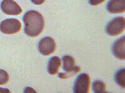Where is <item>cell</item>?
Masks as SVG:
<instances>
[{
    "mask_svg": "<svg viewBox=\"0 0 125 93\" xmlns=\"http://www.w3.org/2000/svg\"><path fill=\"white\" fill-rule=\"evenodd\" d=\"M24 33L30 37H38L43 32L44 20L39 12L31 10L26 12L23 16Z\"/></svg>",
    "mask_w": 125,
    "mask_h": 93,
    "instance_id": "6da1fadb",
    "label": "cell"
},
{
    "mask_svg": "<svg viewBox=\"0 0 125 93\" xmlns=\"http://www.w3.org/2000/svg\"><path fill=\"white\" fill-rule=\"evenodd\" d=\"M63 61V70L66 73H61L59 74V77L61 79H66L74 76V75L81 71L80 66H75V60L70 55H66L62 58Z\"/></svg>",
    "mask_w": 125,
    "mask_h": 93,
    "instance_id": "7a4b0ae2",
    "label": "cell"
},
{
    "mask_svg": "<svg viewBox=\"0 0 125 93\" xmlns=\"http://www.w3.org/2000/svg\"><path fill=\"white\" fill-rule=\"evenodd\" d=\"M21 23L16 19H7L0 24V31L3 34H14L19 32L21 29Z\"/></svg>",
    "mask_w": 125,
    "mask_h": 93,
    "instance_id": "3957f363",
    "label": "cell"
},
{
    "mask_svg": "<svg viewBox=\"0 0 125 93\" xmlns=\"http://www.w3.org/2000/svg\"><path fill=\"white\" fill-rule=\"evenodd\" d=\"M125 29V17H117L109 22L106 27V32L111 36H117L123 32Z\"/></svg>",
    "mask_w": 125,
    "mask_h": 93,
    "instance_id": "277c9868",
    "label": "cell"
},
{
    "mask_svg": "<svg viewBox=\"0 0 125 93\" xmlns=\"http://www.w3.org/2000/svg\"><path fill=\"white\" fill-rule=\"evenodd\" d=\"M90 82H91V79L88 74H81L79 75L74 83L73 92L75 93H89Z\"/></svg>",
    "mask_w": 125,
    "mask_h": 93,
    "instance_id": "5b68a950",
    "label": "cell"
},
{
    "mask_svg": "<svg viewBox=\"0 0 125 93\" xmlns=\"http://www.w3.org/2000/svg\"><path fill=\"white\" fill-rule=\"evenodd\" d=\"M56 48L55 41L50 37H45L39 42L38 50L41 54L44 56H48L55 51Z\"/></svg>",
    "mask_w": 125,
    "mask_h": 93,
    "instance_id": "8992f818",
    "label": "cell"
},
{
    "mask_svg": "<svg viewBox=\"0 0 125 93\" xmlns=\"http://www.w3.org/2000/svg\"><path fill=\"white\" fill-rule=\"evenodd\" d=\"M3 12L10 16H17L22 13L21 8L13 0H3L1 3Z\"/></svg>",
    "mask_w": 125,
    "mask_h": 93,
    "instance_id": "52a82bcc",
    "label": "cell"
},
{
    "mask_svg": "<svg viewBox=\"0 0 125 93\" xmlns=\"http://www.w3.org/2000/svg\"><path fill=\"white\" fill-rule=\"evenodd\" d=\"M114 55L120 60L125 59V37H121L117 40L113 45Z\"/></svg>",
    "mask_w": 125,
    "mask_h": 93,
    "instance_id": "ba28073f",
    "label": "cell"
},
{
    "mask_svg": "<svg viewBox=\"0 0 125 93\" xmlns=\"http://www.w3.org/2000/svg\"><path fill=\"white\" fill-rule=\"evenodd\" d=\"M109 13L121 14L125 11V0H110L107 5Z\"/></svg>",
    "mask_w": 125,
    "mask_h": 93,
    "instance_id": "9c48e42d",
    "label": "cell"
},
{
    "mask_svg": "<svg viewBox=\"0 0 125 93\" xmlns=\"http://www.w3.org/2000/svg\"><path fill=\"white\" fill-rule=\"evenodd\" d=\"M61 65V60L58 56H53L50 60L48 65V71L51 75H54L58 73Z\"/></svg>",
    "mask_w": 125,
    "mask_h": 93,
    "instance_id": "30bf717a",
    "label": "cell"
},
{
    "mask_svg": "<svg viewBox=\"0 0 125 93\" xmlns=\"http://www.w3.org/2000/svg\"><path fill=\"white\" fill-rule=\"evenodd\" d=\"M115 80L117 83L122 87H125V69H121L116 74Z\"/></svg>",
    "mask_w": 125,
    "mask_h": 93,
    "instance_id": "8fae6325",
    "label": "cell"
},
{
    "mask_svg": "<svg viewBox=\"0 0 125 93\" xmlns=\"http://www.w3.org/2000/svg\"><path fill=\"white\" fill-rule=\"evenodd\" d=\"M93 91L97 93H106L105 84L101 81H96L93 84Z\"/></svg>",
    "mask_w": 125,
    "mask_h": 93,
    "instance_id": "7c38bea8",
    "label": "cell"
},
{
    "mask_svg": "<svg viewBox=\"0 0 125 93\" xmlns=\"http://www.w3.org/2000/svg\"><path fill=\"white\" fill-rule=\"evenodd\" d=\"M9 75L4 70L0 69V85H6L9 81Z\"/></svg>",
    "mask_w": 125,
    "mask_h": 93,
    "instance_id": "4fadbf2b",
    "label": "cell"
},
{
    "mask_svg": "<svg viewBox=\"0 0 125 93\" xmlns=\"http://www.w3.org/2000/svg\"><path fill=\"white\" fill-rule=\"evenodd\" d=\"M106 0H89V2L93 6H97L98 4L103 3Z\"/></svg>",
    "mask_w": 125,
    "mask_h": 93,
    "instance_id": "5bb4252c",
    "label": "cell"
},
{
    "mask_svg": "<svg viewBox=\"0 0 125 93\" xmlns=\"http://www.w3.org/2000/svg\"><path fill=\"white\" fill-rule=\"evenodd\" d=\"M31 2L33 3H34V4H36V5H40V4H42L45 2L46 0H31Z\"/></svg>",
    "mask_w": 125,
    "mask_h": 93,
    "instance_id": "9a60e30c",
    "label": "cell"
},
{
    "mask_svg": "<svg viewBox=\"0 0 125 93\" xmlns=\"http://www.w3.org/2000/svg\"><path fill=\"white\" fill-rule=\"evenodd\" d=\"M24 93H33V92H34V93H36V91H34L33 88H31V87H26V88L24 89Z\"/></svg>",
    "mask_w": 125,
    "mask_h": 93,
    "instance_id": "2e32d148",
    "label": "cell"
},
{
    "mask_svg": "<svg viewBox=\"0 0 125 93\" xmlns=\"http://www.w3.org/2000/svg\"><path fill=\"white\" fill-rule=\"evenodd\" d=\"M0 93H10V91L7 89H3L0 87Z\"/></svg>",
    "mask_w": 125,
    "mask_h": 93,
    "instance_id": "e0dca14e",
    "label": "cell"
}]
</instances>
